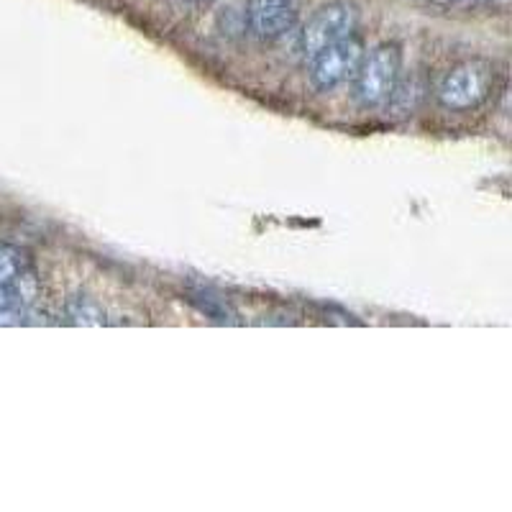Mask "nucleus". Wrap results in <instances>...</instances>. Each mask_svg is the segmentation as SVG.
<instances>
[{
  "instance_id": "f257e3e1",
  "label": "nucleus",
  "mask_w": 512,
  "mask_h": 512,
  "mask_svg": "<svg viewBox=\"0 0 512 512\" xmlns=\"http://www.w3.org/2000/svg\"><path fill=\"white\" fill-rule=\"evenodd\" d=\"M400 49L395 44H379L364 54L354 72V98L364 108H377L392 98L400 77Z\"/></svg>"
},
{
  "instance_id": "f03ea898",
  "label": "nucleus",
  "mask_w": 512,
  "mask_h": 512,
  "mask_svg": "<svg viewBox=\"0 0 512 512\" xmlns=\"http://www.w3.org/2000/svg\"><path fill=\"white\" fill-rule=\"evenodd\" d=\"M359 18L361 13L356 3H346V0L326 3L308 18L303 34H300V47L308 57H313L320 49L333 47L338 41L354 36V31L359 29Z\"/></svg>"
},
{
  "instance_id": "7ed1b4c3",
  "label": "nucleus",
  "mask_w": 512,
  "mask_h": 512,
  "mask_svg": "<svg viewBox=\"0 0 512 512\" xmlns=\"http://www.w3.org/2000/svg\"><path fill=\"white\" fill-rule=\"evenodd\" d=\"M495 85V70L484 62H466L454 67L438 85V100L448 111H469L489 98Z\"/></svg>"
},
{
  "instance_id": "20e7f679",
  "label": "nucleus",
  "mask_w": 512,
  "mask_h": 512,
  "mask_svg": "<svg viewBox=\"0 0 512 512\" xmlns=\"http://www.w3.org/2000/svg\"><path fill=\"white\" fill-rule=\"evenodd\" d=\"M361 57H364V47L354 36L338 41L333 47L320 49L318 54L310 57V85L320 93H328V90L344 85L346 80L354 77Z\"/></svg>"
},
{
  "instance_id": "39448f33",
  "label": "nucleus",
  "mask_w": 512,
  "mask_h": 512,
  "mask_svg": "<svg viewBox=\"0 0 512 512\" xmlns=\"http://www.w3.org/2000/svg\"><path fill=\"white\" fill-rule=\"evenodd\" d=\"M297 0H246V24L259 39H277L292 29Z\"/></svg>"
},
{
  "instance_id": "423d86ee",
  "label": "nucleus",
  "mask_w": 512,
  "mask_h": 512,
  "mask_svg": "<svg viewBox=\"0 0 512 512\" xmlns=\"http://www.w3.org/2000/svg\"><path fill=\"white\" fill-rule=\"evenodd\" d=\"M29 318V297L21 280L0 285V326H21Z\"/></svg>"
},
{
  "instance_id": "0eeeda50",
  "label": "nucleus",
  "mask_w": 512,
  "mask_h": 512,
  "mask_svg": "<svg viewBox=\"0 0 512 512\" xmlns=\"http://www.w3.org/2000/svg\"><path fill=\"white\" fill-rule=\"evenodd\" d=\"M67 315L75 326H103L105 310L88 295H75L67 303Z\"/></svg>"
},
{
  "instance_id": "6e6552de",
  "label": "nucleus",
  "mask_w": 512,
  "mask_h": 512,
  "mask_svg": "<svg viewBox=\"0 0 512 512\" xmlns=\"http://www.w3.org/2000/svg\"><path fill=\"white\" fill-rule=\"evenodd\" d=\"M26 274L24 251L11 244H0V285H11Z\"/></svg>"
},
{
  "instance_id": "1a4fd4ad",
  "label": "nucleus",
  "mask_w": 512,
  "mask_h": 512,
  "mask_svg": "<svg viewBox=\"0 0 512 512\" xmlns=\"http://www.w3.org/2000/svg\"><path fill=\"white\" fill-rule=\"evenodd\" d=\"M182 3H192V6H203V3H213V0H182Z\"/></svg>"
}]
</instances>
